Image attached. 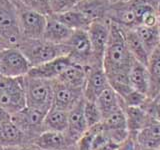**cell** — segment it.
<instances>
[{"mask_svg":"<svg viewBox=\"0 0 160 150\" xmlns=\"http://www.w3.org/2000/svg\"><path fill=\"white\" fill-rule=\"evenodd\" d=\"M147 99L148 97L146 95L132 89L128 94H126L124 97H122L123 107L124 106H142V105L146 102Z\"/></svg>","mask_w":160,"mask_h":150,"instance_id":"31","label":"cell"},{"mask_svg":"<svg viewBox=\"0 0 160 150\" xmlns=\"http://www.w3.org/2000/svg\"><path fill=\"white\" fill-rule=\"evenodd\" d=\"M141 107L152 118H154L156 121L160 122V102L156 101L155 99L148 98L146 100V102H145Z\"/></svg>","mask_w":160,"mask_h":150,"instance_id":"32","label":"cell"},{"mask_svg":"<svg viewBox=\"0 0 160 150\" xmlns=\"http://www.w3.org/2000/svg\"><path fill=\"white\" fill-rule=\"evenodd\" d=\"M86 78H87V67L76 63H72L55 80L57 82L65 85V86L84 90Z\"/></svg>","mask_w":160,"mask_h":150,"instance_id":"20","label":"cell"},{"mask_svg":"<svg viewBox=\"0 0 160 150\" xmlns=\"http://www.w3.org/2000/svg\"><path fill=\"white\" fill-rule=\"evenodd\" d=\"M159 150H160V149H159Z\"/></svg>","mask_w":160,"mask_h":150,"instance_id":"47","label":"cell"},{"mask_svg":"<svg viewBox=\"0 0 160 150\" xmlns=\"http://www.w3.org/2000/svg\"><path fill=\"white\" fill-rule=\"evenodd\" d=\"M147 68L149 73L148 98L155 99L160 92V50L158 48L150 55Z\"/></svg>","mask_w":160,"mask_h":150,"instance_id":"26","label":"cell"},{"mask_svg":"<svg viewBox=\"0 0 160 150\" xmlns=\"http://www.w3.org/2000/svg\"><path fill=\"white\" fill-rule=\"evenodd\" d=\"M18 48L25 55L32 67L68 55V48L65 44H54L43 38L23 39Z\"/></svg>","mask_w":160,"mask_h":150,"instance_id":"2","label":"cell"},{"mask_svg":"<svg viewBox=\"0 0 160 150\" xmlns=\"http://www.w3.org/2000/svg\"><path fill=\"white\" fill-rule=\"evenodd\" d=\"M158 49L160 50V41H159V45H158Z\"/></svg>","mask_w":160,"mask_h":150,"instance_id":"45","label":"cell"},{"mask_svg":"<svg viewBox=\"0 0 160 150\" xmlns=\"http://www.w3.org/2000/svg\"><path fill=\"white\" fill-rule=\"evenodd\" d=\"M65 45L68 48L67 56L73 63L85 67L93 65L92 46L87 30H74Z\"/></svg>","mask_w":160,"mask_h":150,"instance_id":"9","label":"cell"},{"mask_svg":"<svg viewBox=\"0 0 160 150\" xmlns=\"http://www.w3.org/2000/svg\"><path fill=\"white\" fill-rule=\"evenodd\" d=\"M32 66L18 47L0 50V75L6 77H24Z\"/></svg>","mask_w":160,"mask_h":150,"instance_id":"7","label":"cell"},{"mask_svg":"<svg viewBox=\"0 0 160 150\" xmlns=\"http://www.w3.org/2000/svg\"><path fill=\"white\" fill-rule=\"evenodd\" d=\"M84 116L86 119L88 128L100 124L103 120L101 111L99 110L97 104L95 101H89L85 99L84 102Z\"/></svg>","mask_w":160,"mask_h":150,"instance_id":"29","label":"cell"},{"mask_svg":"<svg viewBox=\"0 0 160 150\" xmlns=\"http://www.w3.org/2000/svg\"><path fill=\"white\" fill-rule=\"evenodd\" d=\"M41 150H66L74 146L65 132L43 131L33 143Z\"/></svg>","mask_w":160,"mask_h":150,"instance_id":"18","label":"cell"},{"mask_svg":"<svg viewBox=\"0 0 160 150\" xmlns=\"http://www.w3.org/2000/svg\"><path fill=\"white\" fill-rule=\"evenodd\" d=\"M9 120H11V115L8 112H6L5 110L0 108V124H2L4 122H7Z\"/></svg>","mask_w":160,"mask_h":150,"instance_id":"36","label":"cell"},{"mask_svg":"<svg viewBox=\"0 0 160 150\" xmlns=\"http://www.w3.org/2000/svg\"><path fill=\"white\" fill-rule=\"evenodd\" d=\"M135 140L139 147L147 150L160 149V122L151 116L142 129L135 135Z\"/></svg>","mask_w":160,"mask_h":150,"instance_id":"15","label":"cell"},{"mask_svg":"<svg viewBox=\"0 0 160 150\" xmlns=\"http://www.w3.org/2000/svg\"><path fill=\"white\" fill-rule=\"evenodd\" d=\"M110 86L103 65L95 64L87 67V78L84 86V98L96 101L98 96Z\"/></svg>","mask_w":160,"mask_h":150,"instance_id":"11","label":"cell"},{"mask_svg":"<svg viewBox=\"0 0 160 150\" xmlns=\"http://www.w3.org/2000/svg\"><path fill=\"white\" fill-rule=\"evenodd\" d=\"M53 16L72 30H88L90 24L92 23V21H90L85 15L74 9L65 13L53 15Z\"/></svg>","mask_w":160,"mask_h":150,"instance_id":"28","label":"cell"},{"mask_svg":"<svg viewBox=\"0 0 160 150\" xmlns=\"http://www.w3.org/2000/svg\"><path fill=\"white\" fill-rule=\"evenodd\" d=\"M27 144L33 143L27 135L11 120L0 124V145L4 149Z\"/></svg>","mask_w":160,"mask_h":150,"instance_id":"16","label":"cell"},{"mask_svg":"<svg viewBox=\"0 0 160 150\" xmlns=\"http://www.w3.org/2000/svg\"><path fill=\"white\" fill-rule=\"evenodd\" d=\"M72 63H73L72 60L68 56L58 57L49 62L32 67L28 72L27 76L46 79V80H55Z\"/></svg>","mask_w":160,"mask_h":150,"instance_id":"14","label":"cell"},{"mask_svg":"<svg viewBox=\"0 0 160 150\" xmlns=\"http://www.w3.org/2000/svg\"><path fill=\"white\" fill-rule=\"evenodd\" d=\"M47 111L26 106L20 111L11 115V121L18 126L34 143L43 132V121Z\"/></svg>","mask_w":160,"mask_h":150,"instance_id":"8","label":"cell"},{"mask_svg":"<svg viewBox=\"0 0 160 150\" xmlns=\"http://www.w3.org/2000/svg\"><path fill=\"white\" fill-rule=\"evenodd\" d=\"M123 109L126 115L128 131L130 135L135 136L146 124L150 115L141 106H124Z\"/></svg>","mask_w":160,"mask_h":150,"instance_id":"25","label":"cell"},{"mask_svg":"<svg viewBox=\"0 0 160 150\" xmlns=\"http://www.w3.org/2000/svg\"><path fill=\"white\" fill-rule=\"evenodd\" d=\"M0 38L6 47H18L23 40L13 0H0Z\"/></svg>","mask_w":160,"mask_h":150,"instance_id":"4","label":"cell"},{"mask_svg":"<svg viewBox=\"0 0 160 150\" xmlns=\"http://www.w3.org/2000/svg\"><path fill=\"white\" fill-rule=\"evenodd\" d=\"M125 1H129V0H109V2L111 4L118 3V2H125Z\"/></svg>","mask_w":160,"mask_h":150,"instance_id":"38","label":"cell"},{"mask_svg":"<svg viewBox=\"0 0 160 150\" xmlns=\"http://www.w3.org/2000/svg\"><path fill=\"white\" fill-rule=\"evenodd\" d=\"M68 127V112L56 107L50 108L43 121V131L65 132Z\"/></svg>","mask_w":160,"mask_h":150,"instance_id":"23","label":"cell"},{"mask_svg":"<svg viewBox=\"0 0 160 150\" xmlns=\"http://www.w3.org/2000/svg\"><path fill=\"white\" fill-rule=\"evenodd\" d=\"M4 150H5V149H4Z\"/></svg>","mask_w":160,"mask_h":150,"instance_id":"46","label":"cell"},{"mask_svg":"<svg viewBox=\"0 0 160 150\" xmlns=\"http://www.w3.org/2000/svg\"><path fill=\"white\" fill-rule=\"evenodd\" d=\"M139 39L141 40L145 49L149 55H151L158 48L160 41V29L158 25L156 26H138L134 28Z\"/></svg>","mask_w":160,"mask_h":150,"instance_id":"27","label":"cell"},{"mask_svg":"<svg viewBox=\"0 0 160 150\" xmlns=\"http://www.w3.org/2000/svg\"><path fill=\"white\" fill-rule=\"evenodd\" d=\"M122 30L124 34L125 43H126V46L133 56V58L147 66L150 55L148 54L147 50L145 49L141 40L139 39L137 33L135 32L134 29H123L122 28Z\"/></svg>","mask_w":160,"mask_h":150,"instance_id":"24","label":"cell"},{"mask_svg":"<svg viewBox=\"0 0 160 150\" xmlns=\"http://www.w3.org/2000/svg\"><path fill=\"white\" fill-rule=\"evenodd\" d=\"M158 27L160 29V17H158Z\"/></svg>","mask_w":160,"mask_h":150,"instance_id":"43","label":"cell"},{"mask_svg":"<svg viewBox=\"0 0 160 150\" xmlns=\"http://www.w3.org/2000/svg\"><path fill=\"white\" fill-rule=\"evenodd\" d=\"M136 150H147V149H143V148H141V147H139V146H138V144H137V147H136Z\"/></svg>","mask_w":160,"mask_h":150,"instance_id":"42","label":"cell"},{"mask_svg":"<svg viewBox=\"0 0 160 150\" xmlns=\"http://www.w3.org/2000/svg\"><path fill=\"white\" fill-rule=\"evenodd\" d=\"M136 147H137V143L136 140H135V136L130 135L128 139L120 145L117 150H136Z\"/></svg>","mask_w":160,"mask_h":150,"instance_id":"33","label":"cell"},{"mask_svg":"<svg viewBox=\"0 0 160 150\" xmlns=\"http://www.w3.org/2000/svg\"><path fill=\"white\" fill-rule=\"evenodd\" d=\"M95 102H96L99 110L101 111L103 118L107 117L108 115L116 111L119 108L123 107L122 98L119 96L118 93L111 86L105 89L99 95Z\"/></svg>","mask_w":160,"mask_h":150,"instance_id":"22","label":"cell"},{"mask_svg":"<svg viewBox=\"0 0 160 150\" xmlns=\"http://www.w3.org/2000/svg\"><path fill=\"white\" fill-rule=\"evenodd\" d=\"M84 102L85 98L80 100L68 112V127L65 133L70 141L75 145L89 129L84 116Z\"/></svg>","mask_w":160,"mask_h":150,"instance_id":"13","label":"cell"},{"mask_svg":"<svg viewBox=\"0 0 160 150\" xmlns=\"http://www.w3.org/2000/svg\"><path fill=\"white\" fill-rule=\"evenodd\" d=\"M17 3H20L28 8H31L38 11V0H14Z\"/></svg>","mask_w":160,"mask_h":150,"instance_id":"34","label":"cell"},{"mask_svg":"<svg viewBox=\"0 0 160 150\" xmlns=\"http://www.w3.org/2000/svg\"><path fill=\"white\" fill-rule=\"evenodd\" d=\"M155 100H156V101H158V102H160V92H159V94L157 95V97L155 98Z\"/></svg>","mask_w":160,"mask_h":150,"instance_id":"41","label":"cell"},{"mask_svg":"<svg viewBox=\"0 0 160 150\" xmlns=\"http://www.w3.org/2000/svg\"><path fill=\"white\" fill-rule=\"evenodd\" d=\"M73 32L74 30L70 29L62 22H60L53 15H48L42 38L48 42L63 45L66 44Z\"/></svg>","mask_w":160,"mask_h":150,"instance_id":"17","label":"cell"},{"mask_svg":"<svg viewBox=\"0 0 160 150\" xmlns=\"http://www.w3.org/2000/svg\"><path fill=\"white\" fill-rule=\"evenodd\" d=\"M148 1L152 5V7L155 9L158 17H160V0H148Z\"/></svg>","mask_w":160,"mask_h":150,"instance_id":"37","label":"cell"},{"mask_svg":"<svg viewBox=\"0 0 160 150\" xmlns=\"http://www.w3.org/2000/svg\"><path fill=\"white\" fill-rule=\"evenodd\" d=\"M66 150H77V147H76V145H74V146H71V147L66 149Z\"/></svg>","mask_w":160,"mask_h":150,"instance_id":"40","label":"cell"},{"mask_svg":"<svg viewBox=\"0 0 160 150\" xmlns=\"http://www.w3.org/2000/svg\"><path fill=\"white\" fill-rule=\"evenodd\" d=\"M129 84L132 89L146 95L149 93V73L148 68L145 64L133 60L131 68L129 71Z\"/></svg>","mask_w":160,"mask_h":150,"instance_id":"21","label":"cell"},{"mask_svg":"<svg viewBox=\"0 0 160 150\" xmlns=\"http://www.w3.org/2000/svg\"><path fill=\"white\" fill-rule=\"evenodd\" d=\"M24 77H6L0 75V108L10 115L27 106Z\"/></svg>","mask_w":160,"mask_h":150,"instance_id":"3","label":"cell"},{"mask_svg":"<svg viewBox=\"0 0 160 150\" xmlns=\"http://www.w3.org/2000/svg\"><path fill=\"white\" fill-rule=\"evenodd\" d=\"M26 105L44 111L52 107L53 104V80L24 77Z\"/></svg>","mask_w":160,"mask_h":150,"instance_id":"5","label":"cell"},{"mask_svg":"<svg viewBox=\"0 0 160 150\" xmlns=\"http://www.w3.org/2000/svg\"><path fill=\"white\" fill-rule=\"evenodd\" d=\"M79 1L80 0H49L50 13L56 15L71 11Z\"/></svg>","mask_w":160,"mask_h":150,"instance_id":"30","label":"cell"},{"mask_svg":"<svg viewBox=\"0 0 160 150\" xmlns=\"http://www.w3.org/2000/svg\"><path fill=\"white\" fill-rule=\"evenodd\" d=\"M4 48H7V47L5 46V44H4L3 41H2V39L0 38V50H2V49H4Z\"/></svg>","mask_w":160,"mask_h":150,"instance_id":"39","label":"cell"},{"mask_svg":"<svg viewBox=\"0 0 160 150\" xmlns=\"http://www.w3.org/2000/svg\"><path fill=\"white\" fill-rule=\"evenodd\" d=\"M14 3L17 8L19 26L23 39L42 38L47 22L46 15L17 3L16 1H14Z\"/></svg>","mask_w":160,"mask_h":150,"instance_id":"6","label":"cell"},{"mask_svg":"<svg viewBox=\"0 0 160 150\" xmlns=\"http://www.w3.org/2000/svg\"><path fill=\"white\" fill-rule=\"evenodd\" d=\"M5 150H41V149L38 148L34 144H27V145H19V146H14V147H8L5 148Z\"/></svg>","mask_w":160,"mask_h":150,"instance_id":"35","label":"cell"},{"mask_svg":"<svg viewBox=\"0 0 160 150\" xmlns=\"http://www.w3.org/2000/svg\"><path fill=\"white\" fill-rule=\"evenodd\" d=\"M133 60L125 43L122 28L111 22V32L103 59V69L110 86L121 98L132 90L128 76Z\"/></svg>","mask_w":160,"mask_h":150,"instance_id":"1","label":"cell"},{"mask_svg":"<svg viewBox=\"0 0 160 150\" xmlns=\"http://www.w3.org/2000/svg\"><path fill=\"white\" fill-rule=\"evenodd\" d=\"M110 6L109 0H80L74 10L82 13L93 22L99 19H108Z\"/></svg>","mask_w":160,"mask_h":150,"instance_id":"19","label":"cell"},{"mask_svg":"<svg viewBox=\"0 0 160 150\" xmlns=\"http://www.w3.org/2000/svg\"><path fill=\"white\" fill-rule=\"evenodd\" d=\"M84 98L83 89H75L53 80V107L69 112Z\"/></svg>","mask_w":160,"mask_h":150,"instance_id":"12","label":"cell"},{"mask_svg":"<svg viewBox=\"0 0 160 150\" xmlns=\"http://www.w3.org/2000/svg\"><path fill=\"white\" fill-rule=\"evenodd\" d=\"M87 32L92 46L93 65H103L105 51L110 39L111 21L109 19L95 20L90 24Z\"/></svg>","mask_w":160,"mask_h":150,"instance_id":"10","label":"cell"},{"mask_svg":"<svg viewBox=\"0 0 160 150\" xmlns=\"http://www.w3.org/2000/svg\"><path fill=\"white\" fill-rule=\"evenodd\" d=\"M0 150H4V148H3V147L1 146V145H0Z\"/></svg>","mask_w":160,"mask_h":150,"instance_id":"44","label":"cell"}]
</instances>
